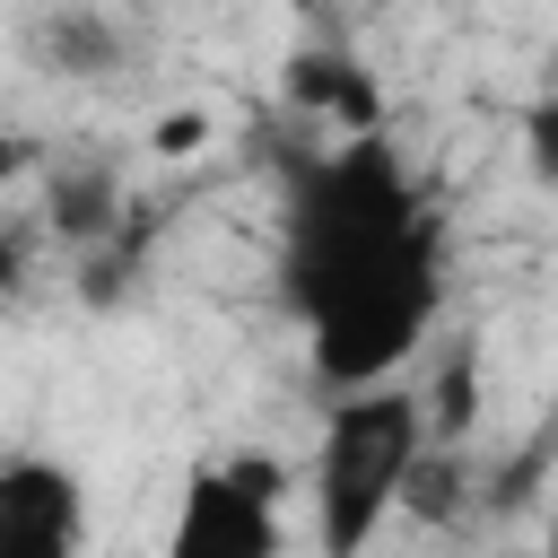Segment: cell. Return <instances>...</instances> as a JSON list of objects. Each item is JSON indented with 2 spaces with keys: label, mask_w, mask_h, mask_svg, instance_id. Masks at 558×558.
<instances>
[{
  "label": "cell",
  "mask_w": 558,
  "mask_h": 558,
  "mask_svg": "<svg viewBox=\"0 0 558 558\" xmlns=\"http://www.w3.org/2000/svg\"><path fill=\"white\" fill-rule=\"evenodd\" d=\"M279 305L331 401L401 384L445 305V218L410 157L375 140H314L279 174Z\"/></svg>",
  "instance_id": "obj_1"
},
{
  "label": "cell",
  "mask_w": 558,
  "mask_h": 558,
  "mask_svg": "<svg viewBox=\"0 0 558 558\" xmlns=\"http://www.w3.org/2000/svg\"><path fill=\"white\" fill-rule=\"evenodd\" d=\"M427 445H436V418H427V392H410V384H375V392L331 401L314 462H305L314 558H366L375 532L410 506Z\"/></svg>",
  "instance_id": "obj_2"
},
{
  "label": "cell",
  "mask_w": 558,
  "mask_h": 558,
  "mask_svg": "<svg viewBox=\"0 0 558 558\" xmlns=\"http://www.w3.org/2000/svg\"><path fill=\"white\" fill-rule=\"evenodd\" d=\"M166 558H288V471L262 453L192 462L166 523Z\"/></svg>",
  "instance_id": "obj_3"
},
{
  "label": "cell",
  "mask_w": 558,
  "mask_h": 558,
  "mask_svg": "<svg viewBox=\"0 0 558 558\" xmlns=\"http://www.w3.org/2000/svg\"><path fill=\"white\" fill-rule=\"evenodd\" d=\"M87 480L61 453H0V558H87Z\"/></svg>",
  "instance_id": "obj_4"
},
{
  "label": "cell",
  "mask_w": 558,
  "mask_h": 558,
  "mask_svg": "<svg viewBox=\"0 0 558 558\" xmlns=\"http://www.w3.org/2000/svg\"><path fill=\"white\" fill-rule=\"evenodd\" d=\"M288 96H296L331 140H375V131H384V87H375V70H366L357 52H340V44L288 52Z\"/></svg>",
  "instance_id": "obj_5"
},
{
  "label": "cell",
  "mask_w": 558,
  "mask_h": 558,
  "mask_svg": "<svg viewBox=\"0 0 558 558\" xmlns=\"http://www.w3.org/2000/svg\"><path fill=\"white\" fill-rule=\"evenodd\" d=\"M523 166H532V183H541V192H558V61H549L541 96L523 105Z\"/></svg>",
  "instance_id": "obj_6"
},
{
  "label": "cell",
  "mask_w": 558,
  "mask_h": 558,
  "mask_svg": "<svg viewBox=\"0 0 558 558\" xmlns=\"http://www.w3.org/2000/svg\"><path fill=\"white\" fill-rule=\"evenodd\" d=\"M35 35H44L61 61H78V70H96V61L113 52V26H105V17H44Z\"/></svg>",
  "instance_id": "obj_7"
},
{
  "label": "cell",
  "mask_w": 558,
  "mask_h": 558,
  "mask_svg": "<svg viewBox=\"0 0 558 558\" xmlns=\"http://www.w3.org/2000/svg\"><path fill=\"white\" fill-rule=\"evenodd\" d=\"M541 558H558V514H549V541H541Z\"/></svg>",
  "instance_id": "obj_8"
}]
</instances>
